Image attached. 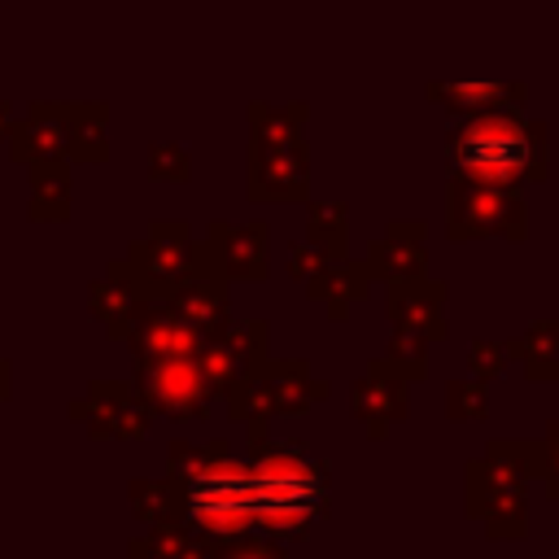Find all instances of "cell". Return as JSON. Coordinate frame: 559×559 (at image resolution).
<instances>
[{
  "label": "cell",
  "instance_id": "cell-12",
  "mask_svg": "<svg viewBox=\"0 0 559 559\" xmlns=\"http://www.w3.org/2000/svg\"><path fill=\"white\" fill-rule=\"evenodd\" d=\"M135 493V511L144 515V520H153V524H166V515L175 511V485H131Z\"/></svg>",
  "mask_w": 559,
  "mask_h": 559
},
{
  "label": "cell",
  "instance_id": "cell-14",
  "mask_svg": "<svg viewBox=\"0 0 559 559\" xmlns=\"http://www.w3.org/2000/svg\"><path fill=\"white\" fill-rule=\"evenodd\" d=\"M4 393H9V367L0 362V397H4Z\"/></svg>",
  "mask_w": 559,
  "mask_h": 559
},
{
  "label": "cell",
  "instance_id": "cell-7",
  "mask_svg": "<svg viewBox=\"0 0 559 559\" xmlns=\"http://www.w3.org/2000/svg\"><path fill=\"white\" fill-rule=\"evenodd\" d=\"M83 411H96L105 419L96 432H109V437H140L148 428V402H140L122 384H92Z\"/></svg>",
  "mask_w": 559,
  "mask_h": 559
},
{
  "label": "cell",
  "instance_id": "cell-8",
  "mask_svg": "<svg viewBox=\"0 0 559 559\" xmlns=\"http://www.w3.org/2000/svg\"><path fill=\"white\" fill-rule=\"evenodd\" d=\"M218 236V258H223V275L231 280H258L266 266V227L249 223V227H214Z\"/></svg>",
  "mask_w": 559,
  "mask_h": 559
},
{
  "label": "cell",
  "instance_id": "cell-10",
  "mask_svg": "<svg viewBox=\"0 0 559 559\" xmlns=\"http://www.w3.org/2000/svg\"><path fill=\"white\" fill-rule=\"evenodd\" d=\"M70 205V179L61 175L57 157L31 166V214L35 218H61Z\"/></svg>",
  "mask_w": 559,
  "mask_h": 559
},
{
  "label": "cell",
  "instance_id": "cell-15",
  "mask_svg": "<svg viewBox=\"0 0 559 559\" xmlns=\"http://www.w3.org/2000/svg\"><path fill=\"white\" fill-rule=\"evenodd\" d=\"M4 127H9V114H4V109H0V135H4Z\"/></svg>",
  "mask_w": 559,
  "mask_h": 559
},
{
  "label": "cell",
  "instance_id": "cell-6",
  "mask_svg": "<svg viewBox=\"0 0 559 559\" xmlns=\"http://www.w3.org/2000/svg\"><path fill=\"white\" fill-rule=\"evenodd\" d=\"M144 301H148V297L140 293V284H135V275H131L127 262H114L109 275L92 288L96 319H105L114 336H127V332H131V323H135V314L144 310Z\"/></svg>",
  "mask_w": 559,
  "mask_h": 559
},
{
  "label": "cell",
  "instance_id": "cell-13",
  "mask_svg": "<svg viewBox=\"0 0 559 559\" xmlns=\"http://www.w3.org/2000/svg\"><path fill=\"white\" fill-rule=\"evenodd\" d=\"M148 175H153V179H175V183H183V179H188V153H179V148H170V144H153V153H148Z\"/></svg>",
  "mask_w": 559,
  "mask_h": 559
},
{
  "label": "cell",
  "instance_id": "cell-4",
  "mask_svg": "<svg viewBox=\"0 0 559 559\" xmlns=\"http://www.w3.org/2000/svg\"><path fill=\"white\" fill-rule=\"evenodd\" d=\"M262 336H266L262 323H240V328L214 336L210 345H201V349H205V354H201V371H205V380H210V393H223V389H231L240 376L258 371V362H262Z\"/></svg>",
  "mask_w": 559,
  "mask_h": 559
},
{
  "label": "cell",
  "instance_id": "cell-1",
  "mask_svg": "<svg viewBox=\"0 0 559 559\" xmlns=\"http://www.w3.org/2000/svg\"><path fill=\"white\" fill-rule=\"evenodd\" d=\"M450 162L480 183H511L533 166V140L511 118H472L450 135Z\"/></svg>",
  "mask_w": 559,
  "mask_h": 559
},
{
  "label": "cell",
  "instance_id": "cell-3",
  "mask_svg": "<svg viewBox=\"0 0 559 559\" xmlns=\"http://www.w3.org/2000/svg\"><path fill=\"white\" fill-rule=\"evenodd\" d=\"M127 266H131V275H135L144 297H166L188 275V266H192L188 227L183 223H157L153 236L131 249Z\"/></svg>",
  "mask_w": 559,
  "mask_h": 559
},
{
  "label": "cell",
  "instance_id": "cell-9",
  "mask_svg": "<svg viewBox=\"0 0 559 559\" xmlns=\"http://www.w3.org/2000/svg\"><path fill=\"white\" fill-rule=\"evenodd\" d=\"M66 131H70L66 114H52V109L31 114V122L13 131V157H22V162H31V157L35 162H52V157L66 153Z\"/></svg>",
  "mask_w": 559,
  "mask_h": 559
},
{
  "label": "cell",
  "instance_id": "cell-5",
  "mask_svg": "<svg viewBox=\"0 0 559 559\" xmlns=\"http://www.w3.org/2000/svg\"><path fill=\"white\" fill-rule=\"evenodd\" d=\"M166 306H170L183 323H192L201 336H205V332H218V328L227 323V293H223L218 275H205V271H201L197 258H192L188 275L166 293Z\"/></svg>",
  "mask_w": 559,
  "mask_h": 559
},
{
  "label": "cell",
  "instance_id": "cell-2",
  "mask_svg": "<svg viewBox=\"0 0 559 559\" xmlns=\"http://www.w3.org/2000/svg\"><path fill=\"white\" fill-rule=\"evenodd\" d=\"M140 389H144L148 411H162L170 419H197L210 406V380L197 354H170V358L140 362Z\"/></svg>",
  "mask_w": 559,
  "mask_h": 559
},
{
  "label": "cell",
  "instance_id": "cell-11",
  "mask_svg": "<svg viewBox=\"0 0 559 559\" xmlns=\"http://www.w3.org/2000/svg\"><path fill=\"white\" fill-rule=\"evenodd\" d=\"M66 153H74L83 162H96L105 153V118H100V109H87V114H74L70 118Z\"/></svg>",
  "mask_w": 559,
  "mask_h": 559
}]
</instances>
